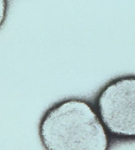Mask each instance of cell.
<instances>
[{
	"label": "cell",
	"mask_w": 135,
	"mask_h": 150,
	"mask_svg": "<svg viewBox=\"0 0 135 150\" xmlns=\"http://www.w3.org/2000/svg\"><path fill=\"white\" fill-rule=\"evenodd\" d=\"M6 12V3L5 0H0V27L4 19Z\"/></svg>",
	"instance_id": "cell-3"
},
{
	"label": "cell",
	"mask_w": 135,
	"mask_h": 150,
	"mask_svg": "<svg viewBox=\"0 0 135 150\" xmlns=\"http://www.w3.org/2000/svg\"><path fill=\"white\" fill-rule=\"evenodd\" d=\"M98 105L101 120L109 132L135 137V77L109 84L100 94Z\"/></svg>",
	"instance_id": "cell-2"
},
{
	"label": "cell",
	"mask_w": 135,
	"mask_h": 150,
	"mask_svg": "<svg viewBox=\"0 0 135 150\" xmlns=\"http://www.w3.org/2000/svg\"><path fill=\"white\" fill-rule=\"evenodd\" d=\"M39 135L50 150H104L108 145L103 125L86 102L70 100L49 109L42 117Z\"/></svg>",
	"instance_id": "cell-1"
}]
</instances>
